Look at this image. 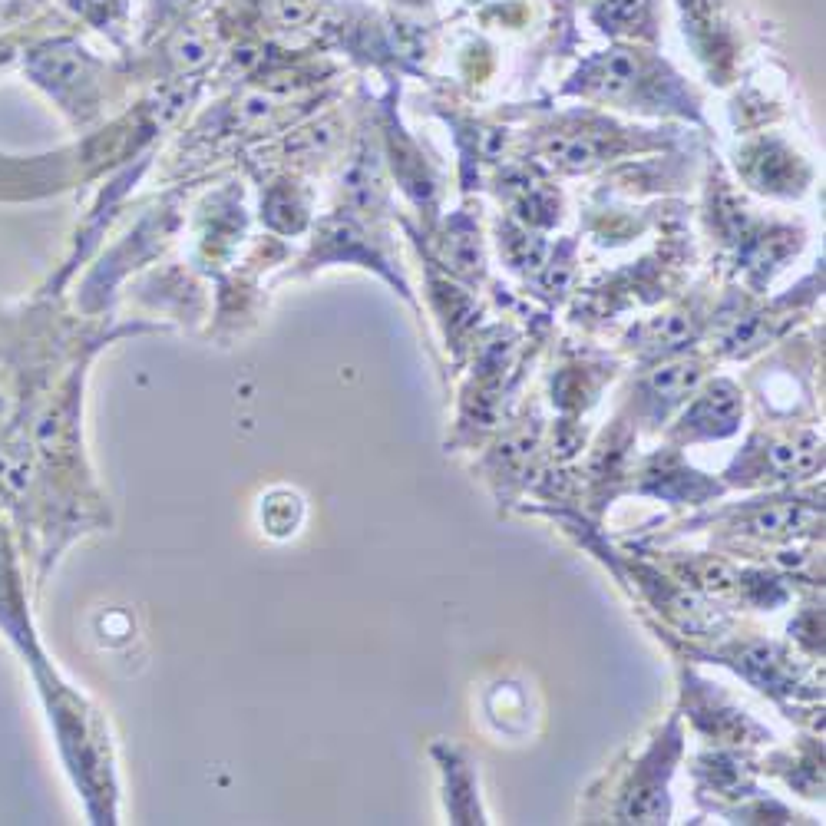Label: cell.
Masks as SVG:
<instances>
[{
  "label": "cell",
  "mask_w": 826,
  "mask_h": 826,
  "mask_svg": "<svg viewBox=\"0 0 826 826\" xmlns=\"http://www.w3.org/2000/svg\"><path fill=\"white\" fill-rule=\"evenodd\" d=\"M169 4H189V0H169Z\"/></svg>",
  "instance_id": "16"
},
{
  "label": "cell",
  "mask_w": 826,
  "mask_h": 826,
  "mask_svg": "<svg viewBox=\"0 0 826 826\" xmlns=\"http://www.w3.org/2000/svg\"><path fill=\"white\" fill-rule=\"evenodd\" d=\"M447 242H443V262L453 271V275L473 278L476 268H480V232H476V222L470 215H456L447 228Z\"/></svg>",
  "instance_id": "12"
},
{
  "label": "cell",
  "mask_w": 826,
  "mask_h": 826,
  "mask_svg": "<svg viewBox=\"0 0 826 826\" xmlns=\"http://www.w3.org/2000/svg\"><path fill=\"white\" fill-rule=\"evenodd\" d=\"M0 4H10V0H0Z\"/></svg>",
  "instance_id": "17"
},
{
  "label": "cell",
  "mask_w": 826,
  "mask_h": 826,
  "mask_svg": "<svg viewBox=\"0 0 826 826\" xmlns=\"http://www.w3.org/2000/svg\"><path fill=\"white\" fill-rule=\"evenodd\" d=\"M433 757L443 774V803L447 817L453 823H486V813L480 807V777L470 754L456 744H433Z\"/></svg>",
  "instance_id": "10"
},
{
  "label": "cell",
  "mask_w": 826,
  "mask_h": 826,
  "mask_svg": "<svg viewBox=\"0 0 826 826\" xmlns=\"http://www.w3.org/2000/svg\"><path fill=\"white\" fill-rule=\"evenodd\" d=\"M681 754H684L681 714H671V721L651 737V744L632 760V767L618 780L615 807L608 810L612 823H668L671 817L668 780L675 774Z\"/></svg>",
  "instance_id": "2"
},
{
  "label": "cell",
  "mask_w": 826,
  "mask_h": 826,
  "mask_svg": "<svg viewBox=\"0 0 826 826\" xmlns=\"http://www.w3.org/2000/svg\"><path fill=\"white\" fill-rule=\"evenodd\" d=\"M651 0H605L599 10V24L602 30H612V34H655L651 30Z\"/></svg>",
  "instance_id": "13"
},
{
  "label": "cell",
  "mask_w": 826,
  "mask_h": 826,
  "mask_svg": "<svg viewBox=\"0 0 826 826\" xmlns=\"http://www.w3.org/2000/svg\"><path fill=\"white\" fill-rule=\"evenodd\" d=\"M823 473V437L817 430L800 427L787 433L754 430L744 450L724 470L727 486H774L797 483Z\"/></svg>",
  "instance_id": "3"
},
{
  "label": "cell",
  "mask_w": 826,
  "mask_h": 826,
  "mask_svg": "<svg viewBox=\"0 0 826 826\" xmlns=\"http://www.w3.org/2000/svg\"><path fill=\"white\" fill-rule=\"evenodd\" d=\"M684 698L688 701V717L701 727L708 737H717V741H751V737H770V731H764L751 714L737 711L734 704H727L721 694L714 691V684H698V688H684Z\"/></svg>",
  "instance_id": "11"
},
{
  "label": "cell",
  "mask_w": 826,
  "mask_h": 826,
  "mask_svg": "<svg viewBox=\"0 0 826 826\" xmlns=\"http://www.w3.org/2000/svg\"><path fill=\"white\" fill-rule=\"evenodd\" d=\"M565 90L595 103H615L622 110H671L684 116H698V100L681 83V76L671 73L668 63H661L658 57L641 50L618 47L585 60Z\"/></svg>",
  "instance_id": "1"
},
{
  "label": "cell",
  "mask_w": 826,
  "mask_h": 826,
  "mask_svg": "<svg viewBox=\"0 0 826 826\" xmlns=\"http://www.w3.org/2000/svg\"><path fill=\"white\" fill-rule=\"evenodd\" d=\"M727 519V532L757 542H793L800 536H817L823 526V506L800 503V499H757L741 509L717 516Z\"/></svg>",
  "instance_id": "5"
},
{
  "label": "cell",
  "mask_w": 826,
  "mask_h": 826,
  "mask_svg": "<svg viewBox=\"0 0 826 826\" xmlns=\"http://www.w3.org/2000/svg\"><path fill=\"white\" fill-rule=\"evenodd\" d=\"M708 658L734 668L744 681H751L754 688H760L777 701L784 698V694H797V688H800V671L777 641H767V638H744L741 641L737 638L731 645L708 651Z\"/></svg>",
  "instance_id": "6"
},
{
  "label": "cell",
  "mask_w": 826,
  "mask_h": 826,
  "mask_svg": "<svg viewBox=\"0 0 826 826\" xmlns=\"http://www.w3.org/2000/svg\"><path fill=\"white\" fill-rule=\"evenodd\" d=\"M638 476H641L638 493L671 499V503L701 506V503H708L711 496L724 493V483L704 480L701 473H694L691 466L678 456V447H668V450H661L655 456H648Z\"/></svg>",
  "instance_id": "9"
},
{
  "label": "cell",
  "mask_w": 826,
  "mask_h": 826,
  "mask_svg": "<svg viewBox=\"0 0 826 826\" xmlns=\"http://www.w3.org/2000/svg\"><path fill=\"white\" fill-rule=\"evenodd\" d=\"M172 57H176L179 67L195 70V67H202V63H209V43L189 30V34H182L176 40V47H172Z\"/></svg>",
  "instance_id": "14"
},
{
  "label": "cell",
  "mask_w": 826,
  "mask_h": 826,
  "mask_svg": "<svg viewBox=\"0 0 826 826\" xmlns=\"http://www.w3.org/2000/svg\"><path fill=\"white\" fill-rule=\"evenodd\" d=\"M704 380V364L698 357H681V361H658L651 371L638 380L632 407L641 420L648 423H665L671 410H678L684 400L694 394Z\"/></svg>",
  "instance_id": "7"
},
{
  "label": "cell",
  "mask_w": 826,
  "mask_h": 826,
  "mask_svg": "<svg viewBox=\"0 0 826 826\" xmlns=\"http://www.w3.org/2000/svg\"><path fill=\"white\" fill-rule=\"evenodd\" d=\"M737 169L751 182V189L767 195H800L810 182L807 162L780 139H760L747 146L744 159H737Z\"/></svg>",
  "instance_id": "8"
},
{
  "label": "cell",
  "mask_w": 826,
  "mask_h": 826,
  "mask_svg": "<svg viewBox=\"0 0 826 826\" xmlns=\"http://www.w3.org/2000/svg\"><path fill=\"white\" fill-rule=\"evenodd\" d=\"M744 420V394L734 380L717 377L698 384L694 394L681 404L678 420L668 427L671 447H691V443H711L734 437Z\"/></svg>",
  "instance_id": "4"
},
{
  "label": "cell",
  "mask_w": 826,
  "mask_h": 826,
  "mask_svg": "<svg viewBox=\"0 0 826 826\" xmlns=\"http://www.w3.org/2000/svg\"><path fill=\"white\" fill-rule=\"evenodd\" d=\"M311 0H278V14L285 24H298V20L308 17Z\"/></svg>",
  "instance_id": "15"
}]
</instances>
